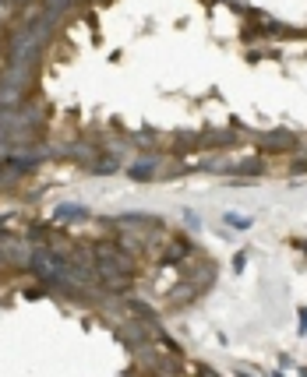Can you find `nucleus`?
<instances>
[{"label":"nucleus","mask_w":307,"mask_h":377,"mask_svg":"<svg viewBox=\"0 0 307 377\" xmlns=\"http://www.w3.org/2000/svg\"><path fill=\"white\" fill-rule=\"evenodd\" d=\"M223 219H226V226H233V229H251V222H254L247 215H237V212H226Z\"/></svg>","instance_id":"obj_1"},{"label":"nucleus","mask_w":307,"mask_h":377,"mask_svg":"<svg viewBox=\"0 0 307 377\" xmlns=\"http://www.w3.org/2000/svg\"><path fill=\"white\" fill-rule=\"evenodd\" d=\"M131 176H134V180H149V176H152V166H134Z\"/></svg>","instance_id":"obj_2"},{"label":"nucleus","mask_w":307,"mask_h":377,"mask_svg":"<svg viewBox=\"0 0 307 377\" xmlns=\"http://www.w3.org/2000/svg\"><path fill=\"white\" fill-rule=\"evenodd\" d=\"M300 335H307V307L300 310Z\"/></svg>","instance_id":"obj_4"},{"label":"nucleus","mask_w":307,"mask_h":377,"mask_svg":"<svg viewBox=\"0 0 307 377\" xmlns=\"http://www.w3.org/2000/svg\"><path fill=\"white\" fill-rule=\"evenodd\" d=\"M247 264V250H237V258H233V271H244Z\"/></svg>","instance_id":"obj_3"}]
</instances>
